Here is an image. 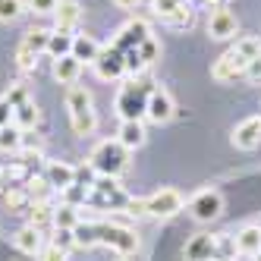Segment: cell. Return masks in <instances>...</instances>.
<instances>
[{
    "label": "cell",
    "instance_id": "cell-1",
    "mask_svg": "<svg viewBox=\"0 0 261 261\" xmlns=\"http://www.w3.org/2000/svg\"><path fill=\"white\" fill-rule=\"evenodd\" d=\"M76 246H110L120 255H133L139 252V236L129 230V227H120V223H79L76 227Z\"/></svg>",
    "mask_w": 261,
    "mask_h": 261
},
{
    "label": "cell",
    "instance_id": "cell-2",
    "mask_svg": "<svg viewBox=\"0 0 261 261\" xmlns=\"http://www.w3.org/2000/svg\"><path fill=\"white\" fill-rule=\"evenodd\" d=\"M154 91V82L148 76H136L133 82H126L117 91V114L120 120H145V107H148V95Z\"/></svg>",
    "mask_w": 261,
    "mask_h": 261
},
{
    "label": "cell",
    "instance_id": "cell-3",
    "mask_svg": "<svg viewBox=\"0 0 261 261\" xmlns=\"http://www.w3.org/2000/svg\"><path fill=\"white\" fill-rule=\"evenodd\" d=\"M66 110H69V123L76 136H91L98 126V114H95V101L82 85H69L66 91Z\"/></svg>",
    "mask_w": 261,
    "mask_h": 261
},
{
    "label": "cell",
    "instance_id": "cell-4",
    "mask_svg": "<svg viewBox=\"0 0 261 261\" xmlns=\"http://www.w3.org/2000/svg\"><path fill=\"white\" fill-rule=\"evenodd\" d=\"M126 167H129V148H123L117 139H107L91 151V170L98 176L117 179L120 173H126Z\"/></svg>",
    "mask_w": 261,
    "mask_h": 261
},
{
    "label": "cell",
    "instance_id": "cell-5",
    "mask_svg": "<svg viewBox=\"0 0 261 261\" xmlns=\"http://www.w3.org/2000/svg\"><path fill=\"white\" fill-rule=\"evenodd\" d=\"M186 208V198L176 192V189H158L154 195H148L145 198V214H151V217H176L179 211Z\"/></svg>",
    "mask_w": 261,
    "mask_h": 261
},
{
    "label": "cell",
    "instance_id": "cell-6",
    "mask_svg": "<svg viewBox=\"0 0 261 261\" xmlns=\"http://www.w3.org/2000/svg\"><path fill=\"white\" fill-rule=\"evenodd\" d=\"M189 214L198 220V223H211L223 214V195L217 189H201L192 195L189 201Z\"/></svg>",
    "mask_w": 261,
    "mask_h": 261
},
{
    "label": "cell",
    "instance_id": "cell-7",
    "mask_svg": "<svg viewBox=\"0 0 261 261\" xmlns=\"http://www.w3.org/2000/svg\"><path fill=\"white\" fill-rule=\"evenodd\" d=\"M246 66H249V60H246V57H239V54L230 47L227 54H223V57H217V60H214L211 76H214L217 82H236V79L246 76Z\"/></svg>",
    "mask_w": 261,
    "mask_h": 261
},
{
    "label": "cell",
    "instance_id": "cell-8",
    "mask_svg": "<svg viewBox=\"0 0 261 261\" xmlns=\"http://www.w3.org/2000/svg\"><path fill=\"white\" fill-rule=\"evenodd\" d=\"M91 66H95L98 79L114 82V79L126 76V54H123V50H117V47H104V50H101V57L91 63Z\"/></svg>",
    "mask_w": 261,
    "mask_h": 261
},
{
    "label": "cell",
    "instance_id": "cell-9",
    "mask_svg": "<svg viewBox=\"0 0 261 261\" xmlns=\"http://www.w3.org/2000/svg\"><path fill=\"white\" fill-rule=\"evenodd\" d=\"M176 114V104H173V95L167 88H154L151 95H148V107H145V120H151V123H167V120H173Z\"/></svg>",
    "mask_w": 261,
    "mask_h": 261
},
{
    "label": "cell",
    "instance_id": "cell-10",
    "mask_svg": "<svg viewBox=\"0 0 261 261\" xmlns=\"http://www.w3.org/2000/svg\"><path fill=\"white\" fill-rule=\"evenodd\" d=\"M239 32V22H236V13H230L227 7H214L211 16H208V35L214 41H227Z\"/></svg>",
    "mask_w": 261,
    "mask_h": 261
},
{
    "label": "cell",
    "instance_id": "cell-11",
    "mask_svg": "<svg viewBox=\"0 0 261 261\" xmlns=\"http://www.w3.org/2000/svg\"><path fill=\"white\" fill-rule=\"evenodd\" d=\"M230 142L239 148V151H252V148H258L261 145V117L258 114L255 117H246V120L233 129Z\"/></svg>",
    "mask_w": 261,
    "mask_h": 261
},
{
    "label": "cell",
    "instance_id": "cell-12",
    "mask_svg": "<svg viewBox=\"0 0 261 261\" xmlns=\"http://www.w3.org/2000/svg\"><path fill=\"white\" fill-rule=\"evenodd\" d=\"M44 179L50 182L54 192H66V189H72V186H76V167L66 164V161H47Z\"/></svg>",
    "mask_w": 261,
    "mask_h": 261
},
{
    "label": "cell",
    "instance_id": "cell-13",
    "mask_svg": "<svg viewBox=\"0 0 261 261\" xmlns=\"http://www.w3.org/2000/svg\"><path fill=\"white\" fill-rule=\"evenodd\" d=\"M145 38H151V29H148V22H142V19H133V22H126L123 29H120V35H117V41H114V47L117 50H136Z\"/></svg>",
    "mask_w": 261,
    "mask_h": 261
},
{
    "label": "cell",
    "instance_id": "cell-14",
    "mask_svg": "<svg viewBox=\"0 0 261 261\" xmlns=\"http://www.w3.org/2000/svg\"><path fill=\"white\" fill-rule=\"evenodd\" d=\"M182 258L186 261H214L217 249H214V236L211 233H198L182 246Z\"/></svg>",
    "mask_w": 261,
    "mask_h": 261
},
{
    "label": "cell",
    "instance_id": "cell-15",
    "mask_svg": "<svg viewBox=\"0 0 261 261\" xmlns=\"http://www.w3.org/2000/svg\"><path fill=\"white\" fill-rule=\"evenodd\" d=\"M148 139L145 133V123L142 120H120V133H117V142L123 148H129V151H136V148H142Z\"/></svg>",
    "mask_w": 261,
    "mask_h": 261
},
{
    "label": "cell",
    "instance_id": "cell-16",
    "mask_svg": "<svg viewBox=\"0 0 261 261\" xmlns=\"http://www.w3.org/2000/svg\"><path fill=\"white\" fill-rule=\"evenodd\" d=\"M16 249H19L22 255H41L44 252V236H41V230H35L32 223H29V227H22L19 233H16Z\"/></svg>",
    "mask_w": 261,
    "mask_h": 261
},
{
    "label": "cell",
    "instance_id": "cell-17",
    "mask_svg": "<svg viewBox=\"0 0 261 261\" xmlns=\"http://www.w3.org/2000/svg\"><path fill=\"white\" fill-rule=\"evenodd\" d=\"M101 50H104V47L91 38V35H76V41H72V57H76L82 66H85V63H95V60L101 57Z\"/></svg>",
    "mask_w": 261,
    "mask_h": 261
},
{
    "label": "cell",
    "instance_id": "cell-18",
    "mask_svg": "<svg viewBox=\"0 0 261 261\" xmlns=\"http://www.w3.org/2000/svg\"><path fill=\"white\" fill-rule=\"evenodd\" d=\"M79 72H82V63L72 57H60V60H54V79H57L60 85H76L79 79Z\"/></svg>",
    "mask_w": 261,
    "mask_h": 261
},
{
    "label": "cell",
    "instance_id": "cell-19",
    "mask_svg": "<svg viewBox=\"0 0 261 261\" xmlns=\"http://www.w3.org/2000/svg\"><path fill=\"white\" fill-rule=\"evenodd\" d=\"M236 252L255 258L261 252V227H242L236 233Z\"/></svg>",
    "mask_w": 261,
    "mask_h": 261
},
{
    "label": "cell",
    "instance_id": "cell-20",
    "mask_svg": "<svg viewBox=\"0 0 261 261\" xmlns=\"http://www.w3.org/2000/svg\"><path fill=\"white\" fill-rule=\"evenodd\" d=\"M54 16H57V32H72L76 22H79V16H82V10H79L76 0H60V7L54 10Z\"/></svg>",
    "mask_w": 261,
    "mask_h": 261
},
{
    "label": "cell",
    "instance_id": "cell-21",
    "mask_svg": "<svg viewBox=\"0 0 261 261\" xmlns=\"http://www.w3.org/2000/svg\"><path fill=\"white\" fill-rule=\"evenodd\" d=\"M72 41H76V35H72V32H50L47 54H50L54 60H60V57H69V54H72Z\"/></svg>",
    "mask_w": 261,
    "mask_h": 261
},
{
    "label": "cell",
    "instance_id": "cell-22",
    "mask_svg": "<svg viewBox=\"0 0 261 261\" xmlns=\"http://www.w3.org/2000/svg\"><path fill=\"white\" fill-rule=\"evenodd\" d=\"M13 123L22 129V133H29V129H35V123H38V107H35V101H22L13 107Z\"/></svg>",
    "mask_w": 261,
    "mask_h": 261
},
{
    "label": "cell",
    "instance_id": "cell-23",
    "mask_svg": "<svg viewBox=\"0 0 261 261\" xmlns=\"http://www.w3.org/2000/svg\"><path fill=\"white\" fill-rule=\"evenodd\" d=\"M82 223L79 211H76V204H60L57 211H54V227L57 230H76Z\"/></svg>",
    "mask_w": 261,
    "mask_h": 261
},
{
    "label": "cell",
    "instance_id": "cell-24",
    "mask_svg": "<svg viewBox=\"0 0 261 261\" xmlns=\"http://www.w3.org/2000/svg\"><path fill=\"white\" fill-rule=\"evenodd\" d=\"M22 142H25V136H22V129L16 123L0 126V151H19Z\"/></svg>",
    "mask_w": 261,
    "mask_h": 261
},
{
    "label": "cell",
    "instance_id": "cell-25",
    "mask_svg": "<svg viewBox=\"0 0 261 261\" xmlns=\"http://www.w3.org/2000/svg\"><path fill=\"white\" fill-rule=\"evenodd\" d=\"M54 211H57V208H50L47 201L32 204V227L41 230V233H44V227H54Z\"/></svg>",
    "mask_w": 261,
    "mask_h": 261
},
{
    "label": "cell",
    "instance_id": "cell-26",
    "mask_svg": "<svg viewBox=\"0 0 261 261\" xmlns=\"http://www.w3.org/2000/svg\"><path fill=\"white\" fill-rule=\"evenodd\" d=\"M47 41H50L47 29H32V32H25V38H22V44L29 50H35V54H47Z\"/></svg>",
    "mask_w": 261,
    "mask_h": 261
},
{
    "label": "cell",
    "instance_id": "cell-27",
    "mask_svg": "<svg viewBox=\"0 0 261 261\" xmlns=\"http://www.w3.org/2000/svg\"><path fill=\"white\" fill-rule=\"evenodd\" d=\"M25 13V0H0V22H16Z\"/></svg>",
    "mask_w": 261,
    "mask_h": 261
},
{
    "label": "cell",
    "instance_id": "cell-28",
    "mask_svg": "<svg viewBox=\"0 0 261 261\" xmlns=\"http://www.w3.org/2000/svg\"><path fill=\"white\" fill-rule=\"evenodd\" d=\"M136 50H139V57H142V63H145V66H151V63L161 57V44H158V38H154V35H151V38H145V41H142Z\"/></svg>",
    "mask_w": 261,
    "mask_h": 261
},
{
    "label": "cell",
    "instance_id": "cell-29",
    "mask_svg": "<svg viewBox=\"0 0 261 261\" xmlns=\"http://www.w3.org/2000/svg\"><path fill=\"white\" fill-rule=\"evenodd\" d=\"M233 50L239 54V57H246V60H255V57H261V41L249 35V38H239Z\"/></svg>",
    "mask_w": 261,
    "mask_h": 261
},
{
    "label": "cell",
    "instance_id": "cell-30",
    "mask_svg": "<svg viewBox=\"0 0 261 261\" xmlns=\"http://www.w3.org/2000/svg\"><path fill=\"white\" fill-rule=\"evenodd\" d=\"M214 249H217V258H236V236H227V233H220L214 236Z\"/></svg>",
    "mask_w": 261,
    "mask_h": 261
},
{
    "label": "cell",
    "instance_id": "cell-31",
    "mask_svg": "<svg viewBox=\"0 0 261 261\" xmlns=\"http://www.w3.org/2000/svg\"><path fill=\"white\" fill-rule=\"evenodd\" d=\"M16 66H19L22 72H32L35 66H38V54L29 50L25 44H19V47H16Z\"/></svg>",
    "mask_w": 261,
    "mask_h": 261
},
{
    "label": "cell",
    "instance_id": "cell-32",
    "mask_svg": "<svg viewBox=\"0 0 261 261\" xmlns=\"http://www.w3.org/2000/svg\"><path fill=\"white\" fill-rule=\"evenodd\" d=\"M192 19H195V16H192V10L182 4V7H179V10H176L173 16H167L164 22L170 25V29H189V25H192Z\"/></svg>",
    "mask_w": 261,
    "mask_h": 261
},
{
    "label": "cell",
    "instance_id": "cell-33",
    "mask_svg": "<svg viewBox=\"0 0 261 261\" xmlns=\"http://www.w3.org/2000/svg\"><path fill=\"white\" fill-rule=\"evenodd\" d=\"M50 246H57V249L69 252L72 246H76V230H57V227H54V239H50Z\"/></svg>",
    "mask_w": 261,
    "mask_h": 261
},
{
    "label": "cell",
    "instance_id": "cell-34",
    "mask_svg": "<svg viewBox=\"0 0 261 261\" xmlns=\"http://www.w3.org/2000/svg\"><path fill=\"white\" fill-rule=\"evenodd\" d=\"M179 7H182V0H151V10H154V16H161V19L173 16Z\"/></svg>",
    "mask_w": 261,
    "mask_h": 261
},
{
    "label": "cell",
    "instance_id": "cell-35",
    "mask_svg": "<svg viewBox=\"0 0 261 261\" xmlns=\"http://www.w3.org/2000/svg\"><path fill=\"white\" fill-rule=\"evenodd\" d=\"M60 7V0H29V10L32 13H54V10H57Z\"/></svg>",
    "mask_w": 261,
    "mask_h": 261
},
{
    "label": "cell",
    "instance_id": "cell-36",
    "mask_svg": "<svg viewBox=\"0 0 261 261\" xmlns=\"http://www.w3.org/2000/svg\"><path fill=\"white\" fill-rule=\"evenodd\" d=\"M242 79H249V82H261V57H255V60H249V66H246V76Z\"/></svg>",
    "mask_w": 261,
    "mask_h": 261
},
{
    "label": "cell",
    "instance_id": "cell-37",
    "mask_svg": "<svg viewBox=\"0 0 261 261\" xmlns=\"http://www.w3.org/2000/svg\"><path fill=\"white\" fill-rule=\"evenodd\" d=\"M66 258H69V252H63L57 246H44V252H41V261H66Z\"/></svg>",
    "mask_w": 261,
    "mask_h": 261
},
{
    "label": "cell",
    "instance_id": "cell-38",
    "mask_svg": "<svg viewBox=\"0 0 261 261\" xmlns=\"http://www.w3.org/2000/svg\"><path fill=\"white\" fill-rule=\"evenodd\" d=\"M25 198H32L29 189H10V192H7V204H10V208H19Z\"/></svg>",
    "mask_w": 261,
    "mask_h": 261
},
{
    "label": "cell",
    "instance_id": "cell-39",
    "mask_svg": "<svg viewBox=\"0 0 261 261\" xmlns=\"http://www.w3.org/2000/svg\"><path fill=\"white\" fill-rule=\"evenodd\" d=\"M13 123V104L7 98H0V126H10Z\"/></svg>",
    "mask_w": 261,
    "mask_h": 261
},
{
    "label": "cell",
    "instance_id": "cell-40",
    "mask_svg": "<svg viewBox=\"0 0 261 261\" xmlns=\"http://www.w3.org/2000/svg\"><path fill=\"white\" fill-rule=\"evenodd\" d=\"M7 101H10L13 107H16V104H22V101H29V95H25V88H22V85H16L13 91H7Z\"/></svg>",
    "mask_w": 261,
    "mask_h": 261
},
{
    "label": "cell",
    "instance_id": "cell-41",
    "mask_svg": "<svg viewBox=\"0 0 261 261\" xmlns=\"http://www.w3.org/2000/svg\"><path fill=\"white\" fill-rule=\"evenodd\" d=\"M139 4L142 0H114V7H120V10H139Z\"/></svg>",
    "mask_w": 261,
    "mask_h": 261
},
{
    "label": "cell",
    "instance_id": "cell-42",
    "mask_svg": "<svg viewBox=\"0 0 261 261\" xmlns=\"http://www.w3.org/2000/svg\"><path fill=\"white\" fill-rule=\"evenodd\" d=\"M201 4H208V7L214 10V7H223V0H201Z\"/></svg>",
    "mask_w": 261,
    "mask_h": 261
},
{
    "label": "cell",
    "instance_id": "cell-43",
    "mask_svg": "<svg viewBox=\"0 0 261 261\" xmlns=\"http://www.w3.org/2000/svg\"><path fill=\"white\" fill-rule=\"evenodd\" d=\"M214 261H236V258H214Z\"/></svg>",
    "mask_w": 261,
    "mask_h": 261
},
{
    "label": "cell",
    "instance_id": "cell-44",
    "mask_svg": "<svg viewBox=\"0 0 261 261\" xmlns=\"http://www.w3.org/2000/svg\"><path fill=\"white\" fill-rule=\"evenodd\" d=\"M252 261H261V252H258V255H255V258H252Z\"/></svg>",
    "mask_w": 261,
    "mask_h": 261
},
{
    "label": "cell",
    "instance_id": "cell-45",
    "mask_svg": "<svg viewBox=\"0 0 261 261\" xmlns=\"http://www.w3.org/2000/svg\"><path fill=\"white\" fill-rule=\"evenodd\" d=\"M0 179H4V170H0Z\"/></svg>",
    "mask_w": 261,
    "mask_h": 261
}]
</instances>
